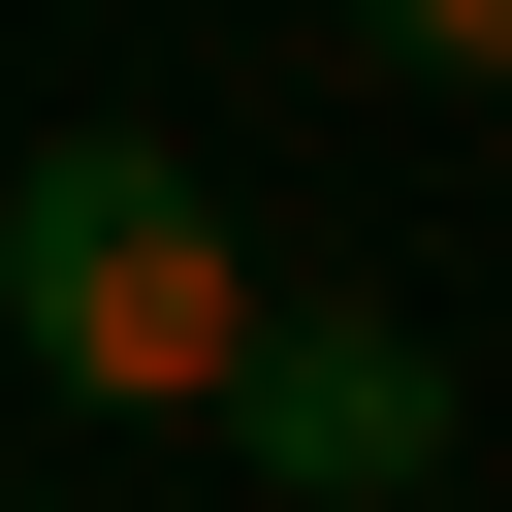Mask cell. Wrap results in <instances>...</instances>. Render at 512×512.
I'll return each instance as SVG.
<instances>
[{
    "label": "cell",
    "instance_id": "1",
    "mask_svg": "<svg viewBox=\"0 0 512 512\" xmlns=\"http://www.w3.org/2000/svg\"><path fill=\"white\" fill-rule=\"evenodd\" d=\"M0 352H32L64 416H224V352H256L224 192H192L160 128H64V160L0 192Z\"/></svg>",
    "mask_w": 512,
    "mask_h": 512
},
{
    "label": "cell",
    "instance_id": "2",
    "mask_svg": "<svg viewBox=\"0 0 512 512\" xmlns=\"http://www.w3.org/2000/svg\"><path fill=\"white\" fill-rule=\"evenodd\" d=\"M224 448H256L288 512H416V480H448V352H416V320H320V288H256V352H224Z\"/></svg>",
    "mask_w": 512,
    "mask_h": 512
},
{
    "label": "cell",
    "instance_id": "3",
    "mask_svg": "<svg viewBox=\"0 0 512 512\" xmlns=\"http://www.w3.org/2000/svg\"><path fill=\"white\" fill-rule=\"evenodd\" d=\"M352 64H416V96H512V0H352Z\"/></svg>",
    "mask_w": 512,
    "mask_h": 512
}]
</instances>
